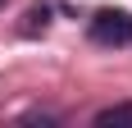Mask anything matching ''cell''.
Segmentation results:
<instances>
[{
	"label": "cell",
	"mask_w": 132,
	"mask_h": 128,
	"mask_svg": "<svg viewBox=\"0 0 132 128\" xmlns=\"http://www.w3.org/2000/svg\"><path fill=\"white\" fill-rule=\"evenodd\" d=\"M87 37L96 41V46H132V14L128 9H100L87 23Z\"/></svg>",
	"instance_id": "6da1fadb"
},
{
	"label": "cell",
	"mask_w": 132,
	"mask_h": 128,
	"mask_svg": "<svg viewBox=\"0 0 132 128\" xmlns=\"http://www.w3.org/2000/svg\"><path fill=\"white\" fill-rule=\"evenodd\" d=\"M91 124H132V101H119V105H105V110H96Z\"/></svg>",
	"instance_id": "7a4b0ae2"
},
{
	"label": "cell",
	"mask_w": 132,
	"mask_h": 128,
	"mask_svg": "<svg viewBox=\"0 0 132 128\" xmlns=\"http://www.w3.org/2000/svg\"><path fill=\"white\" fill-rule=\"evenodd\" d=\"M0 9H5V0H0Z\"/></svg>",
	"instance_id": "3957f363"
}]
</instances>
